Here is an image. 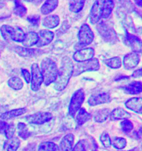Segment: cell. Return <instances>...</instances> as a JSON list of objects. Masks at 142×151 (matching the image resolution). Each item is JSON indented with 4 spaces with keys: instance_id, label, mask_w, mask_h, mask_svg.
<instances>
[{
    "instance_id": "obj_1",
    "label": "cell",
    "mask_w": 142,
    "mask_h": 151,
    "mask_svg": "<svg viewBox=\"0 0 142 151\" xmlns=\"http://www.w3.org/2000/svg\"><path fill=\"white\" fill-rule=\"evenodd\" d=\"M74 64L69 57L62 58L61 65L58 71L57 78L54 82V87L56 90L61 91L65 89L73 74Z\"/></svg>"
},
{
    "instance_id": "obj_2",
    "label": "cell",
    "mask_w": 142,
    "mask_h": 151,
    "mask_svg": "<svg viewBox=\"0 0 142 151\" xmlns=\"http://www.w3.org/2000/svg\"><path fill=\"white\" fill-rule=\"evenodd\" d=\"M41 71L43 78V83L46 86L54 83L57 76L56 63L49 58H44L41 63Z\"/></svg>"
},
{
    "instance_id": "obj_3",
    "label": "cell",
    "mask_w": 142,
    "mask_h": 151,
    "mask_svg": "<svg viewBox=\"0 0 142 151\" xmlns=\"http://www.w3.org/2000/svg\"><path fill=\"white\" fill-rule=\"evenodd\" d=\"M94 38V33L91 28L87 24H83L81 26L78 33V41L76 47L80 49L83 48L93 42Z\"/></svg>"
},
{
    "instance_id": "obj_4",
    "label": "cell",
    "mask_w": 142,
    "mask_h": 151,
    "mask_svg": "<svg viewBox=\"0 0 142 151\" xmlns=\"http://www.w3.org/2000/svg\"><path fill=\"white\" fill-rule=\"evenodd\" d=\"M100 68V64L97 58H93L89 60L77 63L74 65L73 75L75 76L87 71H97Z\"/></svg>"
},
{
    "instance_id": "obj_5",
    "label": "cell",
    "mask_w": 142,
    "mask_h": 151,
    "mask_svg": "<svg viewBox=\"0 0 142 151\" xmlns=\"http://www.w3.org/2000/svg\"><path fill=\"white\" fill-rule=\"evenodd\" d=\"M85 95L83 90L82 89H79L77 90L71 98L68 107L69 115L72 117L75 116L76 113L79 110L80 108L84 101Z\"/></svg>"
},
{
    "instance_id": "obj_6",
    "label": "cell",
    "mask_w": 142,
    "mask_h": 151,
    "mask_svg": "<svg viewBox=\"0 0 142 151\" xmlns=\"http://www.w3.org/2000/svg\"><path fill=\"white\" fill-rule=\"evenodd\" d=\"M99 33L103 40L109 43H115L117 40V37L115 31L106 23H99L97 27Z\"/></svg>"
},
{
    "instance_id": "obj_7",
    "label": "cell",
    "mask_w": 142,
    "mask_h": 151,
    "mask_svg": "<svg viewBox=\"0 0 142 151\" xmlns=\"http://www.w3.org/2000/svg\"><path fill=\"white\" fill-rule=\"evenodd\" d=\"M31 88L33 91H37L43 83V78L37 63H33L31 67Z\"/></svg>"
},
{
    "instance_id": "obj_8",
    "label": "cell",
    "mask_w": 142,
    "mask_h": 151,
    "mask_svg": "<svg viewBox=\"0 0 142 151\" xmlns=\"http://www.w3.org/2000/svg\"><path fill=\"white\" fill-rule=\"evenodd\" d=\"M52 119V115L47 112H39L27 116L26 120L30 124H42L49 121Z\"/></svg>"
},
{
    "instance_id": "obj_9",
    "label": "cell",
    "mask_w": 142,
    "mask_h": 151,
    "mask_svg": "<svg viewBox=\"0 0 142 151\" xmlns=\"http://www.w3.org/2000/svg\"><path fill=\"white\" fill-rule=\"evenodd\" d=\"M103 0H96L92 5L89 14L90 22L96 24L102 19V5Z\"/></svg>"
},
{
    "instance_id": "obj_10",
    "label": "cell",
    "mask_w": 142,
    "mask_h": 151,
    "mask_svg": "<svg viewBox=\"0 0 142 151\" xmlns=\"http://www.w3.org/2000/svg\"><path fill=\"white\" fill-rule=\"evenodd\" d=\"M95 51L92 48L78 49L73 55V59L77 63L82 62L92 59L94 56Z\"/></svg>"
},
{
    "instance_id": "obj_11",
    "label": "cell",
    "mask_w": 142,
    "mask_h": 151,
    "mask_svg": "<svg viewBox=\"0 0 142 151\" xmlns=\"http://www.w3.org/2000/svg\"><path fill=\"white\" fill-rule=\"evenodd\" d=\"M139 54L133 52L126 54L123 61L124 69L126 70H131L137 67L141 60Z\"/></svg>"
},
{
    "instance_id": "obj_12",
    "label": "cell",
    "mask_w": 142,
    "mask_h": 151,
    "mask_svg": "<svg viewBox=\"0 0 142 151\" xmlns=\"http://www.w3.org/2000/svg\"><path fill=\"white\" fill-rule=\"evenodd\" d=\"M38 40L36 44L37 47H42L49 45L53 40L54 35L53 32L47 29L41 30L38 33Z\"/></svg>"
},
{
    "instance_id": "obj_13",
    "label": "cell",
    "mask_w": 142,
    "mask_h": 151,
    "mask_svg": "<svg viewBox=\"0 0 142 151\" xmlns=\"http://www.w3.org/2000/svg\"><path fill=\"white\" fill-rule=\"evenodd\" d=\"M125 42L131 48L133 52L141 53L142 52V42L137 37L126 32L125 37Z\"/></svg>"
},
{
    "instance_id": "obj_14",
    "label": "cell",
    "mask_w": 142,
    "mask_h": 151,
    "mask_svg": "<svg viewBox=\"0 0 142 151\" xmlns=\"http://www.w3.org/2000/svg\"><path fill=\"white\" fill-rule=\"evenodd\" d=\"M111 101L110 95L108 93H103L91 96L89 98L88 103L90 106H94L98 105L108 103Z\"/></svg>"
},
{
    "instance_id": "obj_15",
    "label": "cell",
    "mask_w": 142,
    "mask_h": 151,
    "mask_svg": "<svg viewBox=\"0 0 142 151\" xmlns=\"http://www.w3.org/2000/svg\"><path fill=\"white\" fill-rule=\"evenodd\" d=\"M14 50L16 53L23 57H31L40 55L43 53V50L38 49L24 48L20 46H16Z\"/></svg>"
},
{
    "instance_id": "obj_16",
    "label": "cell",
    "mask_w": 142,
    "mask_h": 151,
    "mask_svg": "<svg viewBox=\"0 0 142 151\" xmlns=\"http://www.w3.org/2000/svg\"><path fill=\"white\" fill-rule=\"evenodd\" d=\"M75 141V136L73 134H68L64 136L58 147V151H71Z\"/></svg>"
},
{
    "instance_id": "obj_17",
    "label": "cell",
    "mask_w": 142,
    "mask_h": 151,
    "mask_svg": "<svg viewBox=\"0 0 142 151\" xmlns=\"http://www.w3.org/2000/svg\"><path fill=\"white\" fill-rule=\"evenodd\" d=\"M142 100L141 98H133L127 100L125 105L128 109L138 114H142Z\"/></svg>"
},
{
    "instance_id": "obj_18",
    "label": "cell",
    "mask_w": 142,
    "mask_h": 151,
    "mask_svg": "<svg viewBox=\"0 0 142 151\" xmlns=\"http://www.w3.org/2000/svg\"><path fill=\"white\" fill-rule=\"evenodd\" d=\"M38 40V34L35 32H30L25 34L23 40H22L23 45L26 48H30L36 45Z\"/></svg>"
},
{
    "instance_id": "obj_19",
    "label": "cell",
    "mask_w": 142,
    "mask_h": 151,
    "mask_svg": "<svg viewBox=\"0 0 142 151\" xmlns=\"http://www.w3.org/2000/svg\"><path fill=\"white\" fill-rule=\"evenodd\" d=\"M60 18L57 15H49L48 16L44 17L42 21V24L43 26L49 28L53 29L57 27L59 24Z\"/></svg>"
},
{
    "instance_id": "obj_20",
    "label": "cell",
    "mask_w": 142,
    "mask_h": 151,
    "mask_svg": "<svg viewBox=\"0 0 142 151\" xmlns=\"http://www.w3.org/2000/svg\"><path fill=\"white\" fill-rule=\"evenodd\" d=\"M58 5V0H46L41 7V12L43 15H47L56 9Z\"/></svg>"
},
{
    "instance_id": "obj_21",
    "label": "cell",
    "mask_w": 142,
    "mask_h": 151,
    "mask_svg": "<svg viewBox=\"0 0 142 151\" xmlns=\"http://www.w3.org/2000/svg\"><path fill=\"white\" fill-rule=\"evenodd\" d=\"M110 118L112 121L128 119L131 117L130 114L122 108L114 109L110 114Z\"/></svg>"
},
{
    "instance_id": "obj_22",
    "label": "cell",
    "mask_w": 142,
    "mask_h": 151,
    "mask_svg": "<svg viewBox=\"0 0 142 151\" xmlns=\"http://www.w3.org/2000/svg\"><path fill=\"white\" fill-rule=\"evenodd\" d=\"M77 112L78 113L76 116L75 120L78 126H82L84 124L92 117L91 115L83 107H80Z\"/></svg>"
},
{
    "instance_id": "obj_23",
    "label": "cell",
    "mask_w": 142,
    "mask_h": 151,
    "mask_svg": "<svg viewBox=\"0 0 142 151\" xmlns=\"http://www.w3.org/2000/svg\"><path fill=\"white\" fill-rule=\"evenodd\" d=\"M26 108H20L6 112L0 116V120H7L22 115L26 112Z\"/></svg>"
},
{
    "instance_id": "obj_24",
    "label": "cell",
    "mask_w": 142,
    "mask_h": 151,
    "mask_svg": "<svg viewBox=\"0 0 142 151\" xmlns=\"http://www.w3.org/2000/svg\"><path fill=\"white\" fill-rule=\"evenodd\" d=\"M124 91L129 94L137 95L142 92V84L141 81H133L124 86Z\"/></svg>"
},
{
    "instance_id": "obj_25",
    "label": "cell",
    "mask_w": 142,
    "mask_h": 151,
    "mask_svg": "<svg viewBox=\"0 0 142 151\" xmlns=\"http://www.w3.org/2000/svg\"><path fill=\"white\" fill-rule=\"evenodd\" d=\"M113 0H103L102 5V18L106 19L109 17L114 8Z\"/></svg>"
},
{
    "instance_id": "obj_26",
    "label": "cell",
    "mask_w": 142,
    "mask_h": 151,
    "mask_svg": "<svg viewBox=\"0 0 142 151\" xmlns=\"http://www.w3.org/2000/svg\"><path fill=\"white\" fill-rule=\"evenodd\" d=\"M111 112L108 109H104L96 111L94 115V121L101 123L104 122L110 115Z\"/></svg>"
},
{
    "instance_id": "obj_27",
    "label": "cell",
    "mask_w": 142,
    "mask_h": 151,
    "mask_svg": "<svg viewBox=\"0 0 142 151\" xmlns=\"http://www.w3.org/2000/svg\"><path fill=\"white\" fill-rule=\"evenodd\" d=\"M86 0H70L69 9L74 13H78L84 7Z\"/></svg>"
},
{
    "instance_id": "obj_28",
    "label": "cell",
    "mask_w": 142,
    "mask_h": 151,
    "mask_svg": "<svg viewBox=\"0 0 142 151\" xmlns=\"http://www.w3.org/2000/svg\"><path fill=\"white\" fill-rule=\"evenodd\" d=\"M27 9L20 0H14V7L13 12L20 17H24L27 14Z\"/></svg>"
},
{
    "instance_id": "obj_29",
    "label": "cell",
    "mask_w": 142,
    "mask_h": 151,
    "mask_svg": "<svg viewBox=\"0 0 142 151\" xmlns=\"http://www.w3.org/2000/svg\"><path fill=\"white\" fill-rule=\"evenodd\" d=\"M20 145V139L17 137H12L5 142L4 147L7 151H17Z\"/></svg>"
},
{
    "instance_id": "obj_30",
    "label": "cell",
    "mask_w": 142,
    "mask_h": 151,
    "mask_svg": "<svg viewBox=\"0 0 142 151\" xmlns=\"http://www.w3.org/2000/svg\"><path fill=\"white\" fill-rule=\"evenodd\" d=\"M25 35V34L22 29L18 27H13L11 35V40L16 42L22 43Z\"/></svg>"
},
{
    "instance_id": "obj_31",
    "label": "cell",
    "mask_w": 142,
    "mask_h": 151,
    "mask_svg": "<svg viewBox=\"0 0 142 151\" xmlns=\"http://www.w3.org/2000/svg\"><path fill=\"white\" fill-rule=\"evenodd\" d=\"M17 129H18V134L22 139H27L30 137L31 133L25 124L23 122L18 123L17 124Z\"/></svg>"
},
{
    "instance_id": "obj_32",
    "label": "cell",
    "mask_w": 142,
    "mask_h": 151,
    "mask_svg": "<svg viewBox=\"0 0 142 151\" xmlns=\"http://www.w3.org/2000/svg\"><path fill=\"white\" fill-rule=\"evenodd\" d=\"M104 63L112 69H118L122 65L121 59L118 57L106 59L104 60Z\"/></svg>"
},
{
    "instance_id": "obj_33",
    "label": "cell",
    "mask_w": 142,
    "mask_h": 151,
    "mask_svg": "<svg viewBox=\"0 0 142 151\" xmlns=\"http://www.w3.org/2000/svg\"><path fill=\"white\" fill-rule=\"evenodd\" d=\"M58 150L57 145L52 142H43L38 146V151H56Z\"/></svg>"
},
{
    "instance_id": "obj_34",
    "label": "cell",
    "mask_w": 142,
    "mask_h": 151,
    "mask_svg": "<svg viewBox=\"0 0 142 151\" xmlns=\"http://www.w3.org/2000/svg\"><path fill=\"white\" fill-rule=\"evenodd\" d=\"M9 86L15 90H19L22 89L23 86L22 80L18 77H13L8 81Z\"/></svg>"
},
{
    "instance_id": "obj_35",
    "label": "cell",
    "mask_w": 142,
    "mask_h": 151,
    "mask_svg": "<svg viewBox=\"0 0 142 151\" xmlns=\"http://www.w3.org/2000/svg\"><path fill=\"white\" fill-rule=\"evenodd\" d=\"M111 145H112L115 148L122 150L127 146V141L124 138H114L112 141H111Z\"/></svg>"
},
{
    "instance_id": "obj_36",
    "label": "cell",
    "mask_w": 142,
    "mask_h": 151,
    "mask_svg": "<svg viewBox=\"0 0 142 151\" xmlns=\"http://www.w3.org/2000/svg\"><path fill=\"white\" fill-rule=\"evenodd\" d=\"M89 147L88 142L85 139H82L76 143L71 151H88Z\"/></svg>"
},
{
    "instance_id": "obj_37",
    "label": "cell",
    "mask_w": 142,
    "mask_h": 151,
    "mask_svg": "<svg viewBox=\"0 0 142 151\" xmlns=\"http://www.w3.org/2000/svg\"><path fill=\"white\" fill-rule=\"evenodd\" d=\"M12 28L13 27L7 25H3L1 27L0 32L4 40L8 41L11 40V35L12 30Z\"/></svg>"
},
{
    "instance_id": "obj_38",
    "label": "cell",
    "mask_w": 142,
    "mask_h": 151,
    "mask_svg": "<svg viewBox=\"0 0 142 151\" xmlns=\"http://www.w3.org/2000/svg\"><path fill=\"white\" fill-rule=\"evenodd\" d=\"M122 131L124 133H129L133 129V124L129 120L125 119L120 124Z\"/></svg>"
},
{
    "instance_id": "obj_39",
    "label": "cell",
    "mask_w": 142,
    "mask_h": 151,
    "mask_svg": "<svg viewBox=\"0 0 142 151\" xmlns=\"http://www.w3.org/2000/svg\"><path fill=\"white\" fill-rule=\"evenodd\" d=\"M100 141L102 145L106 148H108L111 146V138L106 132H103L101 135Z\"/></svg>"
},
{
    "instance_id": "obj_40",
    "label": "cell",
    "mask_w": 142,
    "mask_h": 151,
    "mask_svg": "<svg viewBox=\"0 0 142 151\" xmlns=\"http://www.w3.org/2000/svg\"><path fill=\"white\" fill-rule=\"evenodd\" d=\"M15 131H16V127L14 124H9L4 132L6 137L8 139L12 138L13 137Z\"/></svg>"
},
{
    "instance_id": "obj_41",
    "label": "cell",
    "mask_w": 142,
    "mask_h": 151,
    "mask_svg": "<svg viewBox=\"0 0 142 151\" xmlns=\"http://www.w3.org/2000/svg\"><path fill=\"white\" fill-rule=\"evenodd\" d=\"M28 22L34 27H38L40 24V16L39 15H32L27 18Z\"/></svg>"
},
{
    "instance_id": "obj_42",
    "label": "cell",
    "mask_w": 142,
    "mask_h": 151,
    "mask_svg": "<svg viewBox=\"0 0 142 151\" xmlns=\"http://www.w3.org/2000/svg\"><path fill=\"white\" fill-rule=\"evenodd\" d=\"M21 73H22V76L27 83V84L30 83L31 82V74L30 73V72L27 69H22L21 70Z\"/></svg>"
},
{
    "instance_id": "obj_43",
    "label": "cell",
    "mask_w": 142,
    "mask_h": 151,
    "mask_svg": "<svg viewBox=\"0 0 142 151\" xmlns=\"http://www.w3.org/2000/svg\"><path fill=\"white\" fill-rule=\"evenodd\" d=\"M8 125V124L4 120H0V133H4Z\"/></svg>"
},
{
    "instance_id": "obj_44",
    "label": "cell",
    "mask_w": 142,
    "mask_h": 151,
    "mask_svg": "<svg viewBox=\"0 0 142 151\" xmlns=\"http://www.w3.org/2000/svg\"><path fill=\"white\" fill-rule=\"evenodd\" d=\"M132 76L134 78H140L142 76V69H139L137 70L134 71L132 74Z\"/></svg>"
},
{
    "instance_id": "obj_45",
    "label": "cell",
    "mask_w": 142,
    "mask_h": 151,
    "mask_svg": "<svg viewBox=\"0 0 142 151\" xmlns=\"http://www.w3.org/2000/svg\"><path fill=\"white\" fill-rule=\"evenodd\" d=\"M43 1H44V0H32V2L33 3V4L36 5V6L40 5V4H42Z\"/></svg>"
},
{
    "instance_id": "obj_46",
    "label": "cell",
    "mask_w": 142,
    "mask_h": 151,
    "mask_svg": "<svg viewBox=\"0 0 142 151\" xmlns=\"http://www.w3.org/2000/svg\"><path fill=\"white\" fill-rule=\"evenodd\" d=\"M134 2L136 4V5L138 6L139 7L142 6V0H134Z\"/></svg>"
},
{
    "instance_id": "obj_47",
    "label": "cell",
    "mask_w": 142,
    "mask_h": 151,
    "mask_svg": "<svg viewBox=\"0 0 142 151\" xmlns=\"http://www.w3.org/2000/svg\"><path fill=\"white\" fill-rule=\"evenodd\" d=\"M4 6V2L2 0H0V9H2Z\"/></svg>"
},
{
    "instance_id": "obj_48",
    "label": "cell",
    "mask_w": 142,
    "mask_h": 151,
    "mask_svg": "<svg viewBox=\"0 0 142 151\" xmlns=\"http://www.w3.org/2000/svg\"><path fill=\"white\" fill-rule=\"evenodd\" d=\"M23 1H25L26 2H32V0H23Z\"/></svg>"
},
{
    "instance_id": "obj_49",
    "label": "cell",
    "mask_w": 142,
    "mask_h": 151,
    "mask_svg": "<svg viewBox=\"0 0 142 151\" xmlns=\"http://www.w3.org/2000/svg\"></svg>"
}]
</instances>
